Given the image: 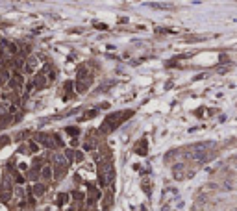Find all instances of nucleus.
Here are the masks:
<instances>
[{
	"instance_id": "obj_16",
	"label": "nucleus",
	"mask_w": 237,
	"mask_h": 211,
	"mask_svg": "<svg viewBox=\"0 0 237 211\" xmlns=\"http://www.w3.org/2000/svg\"><path fill=\"white\" fill-rule=\"evenodd\" d=\"M28 148H30V152H39V144L32 141V143H28Z\"/></svg>"
},
{
	"instance_id": "obj_18",
	"label": "nucleus",
	"mask_w": 237,
	"mask_h": 211,
	"mask_svg": "<svg viewBox=\"0 0 237 211\" xmlns=\"http://www.w3.org/2000/svg\"><path fill=\"white\" fill-rule=\"evenodd\" d=\"M74 159H76V161H83V154H82V152H76V150H74Z\"/></svg>"
},
{
	"instance_id": "obj_13",
	"label": "nucleus",
	"mask_w": 237,
	"mask_h": 211,
	"mask_svg": "<svg viewBox=\"0 0 237 211\" xmlns=\"http://www.w3.org/2000/svg\"><path fill=\"white\" fill-rule=\"evenodd\" d=\"M98 115V109H93V111H87L83 117H82V120H85V119H93V117H96Z\"/></svg>"
},
{
	"instance_id": "obj_14",
	"label": "nucleus",
	"mask_w": 237,
	"mask_h": 211,
	"mask_svg": "<svg viewBox=\"0 0 237 211\" xmlns=\"http://www.w3.org/2000/svg\"><path fill=\"white\" fill-rule=\"evenodd\" d=\"M67 200H69V194H65V193H61V194L58 196V204H59V206H63V204H65V202H67Z\"/></svg>"
},
{
	"instance_id": "obj_3",
	"label": "nucleus",
	"mask_w": 237,
	"mask_h": 211,
	"mask_svg": "<svg viewBox=\"0 0 237 211\" xmlns=\"http://www.w3.org/2000/svg\"><path fill=\"white\" fill-rule=\"evenodd\" d=\"M35 141H37L39 144H43L45 148H56L52 135H46V133H37V135H35Z\"/></svg>"
},
{
	"instance_id": "obj_9",
	"label": "nucleus",
	"mask_w": 237,
	"mask_h": 211,
	"mask_svg": "<svg viewBox=\"0 0 237 211\" xmlns=\"http://www.w3.org/2000/svg\"><path fill=\"white\" fill-rule=\"evenodd\" d=\"M72 87H74V83L72 82H65V85H63V91H65V100H69V98H72V95H74V91H72Z\"/></svg>"
},
{
	"instance_id": "obj_17",
	"label": "nucleus",
	"mask_w": 237,
	"mask_h": 211,
	"mask_svg": "<svg viewBox=\"0 0 237 211\" xmlns=\"http://www.w3.org/2000/svg\"><path fill=\"white\" fill-rule=\"evenodd\" d=\"M67 133L72 135V137H76V135H80V130L78 128H67Z\"/></svg>"
},
{
	"instance_id": "obj_6",
	"label": "nucleus",
	"mask_w": 237,
	"mask_h": 211,
	"mask_svg": "<svg viewBox=\"0 0 237 211\" xmlns=\"http://www.w3.org/2000/svg\"><path fill=\"white\" fill-rule=\"evenodd\" d=\"M39 176H41V180H50L52 178V167L50 165H43L41 169H39Z\"/></svg>"
},
{
	"instance_id": "obj_4",
	"label": "nucleus",
	"mask_w": 237,
	"mask_h": 211,
	"mask_svg": "<svg viewBox=\"0 0 237 211\" xmlns=\"http://www.w3.org/2000/svg\"><path fill=\"white\" fill-rule=\"evenodd\" d=\"M46 83H48V82H46V78H45V74H43V72L35 74V76H34V82H32V85H34L35 89H43Z\"/></svg>"
},
{
	"instance_id": "obj_10",
	"label": "nucleus",
	"mask_w": 237,
	"mask_h": 211,
	"mask_svg": "<svg viewBox=\"0 0 237 211\" xmlns=\"http://www.w3.org/2000/svg\"><path fill=\"white\" fill-rule=\"evenodd\" d=\"M45 191H46V185L45 183H35L34 185V194L35 196H43V194H45Z\"/></svg>"
},
{
	"instance_id": "obj_2",
	"label": "nucleus",
	"mask_w": 237,
	"mask_h": 211,
	"mask_svg": "<svg viewBox=\"0 0 237 211\" xmlns=\"http://www.w3.org/2000/svg\"><path fill=\"white\" fill-rule=\"evenodd\" d=\"M187 167L184 165V163H176L174 167H172V176L176 178V180H184V178H187L191 172L189 170H185Z\"/></svg>"
},
{
	"instance_id": "obj_8",
	"label": "nucleus",
	"mask_w": 237,
	"mask_h": 211,
	"mask_svg": "<svg viewBox=\"0 0 237 211\" xmlns=\"http://www.w3.org/2000/svg\"><path fill=\"white\" fill-rule=\"evenodd\" d=\"M35 67H37V58H30L26 63H24V72H34L35 71Z\"/></svg>"
},
{
	"instance_id": "obj_5",
	"label": "nucleus",
	"mask_w": 237,
	"mask_h": 211,
	"mask_svg": "<svg viewBox=\"0 0 237 211\" xmlns=\"http://www.w3.org/2000/svg\"><path fill=\"white\" fill-rule=\"evenodd\" d=\"M89 137V135H87ZM96 146H98V139H96V137H89L87 141H85L83 143V150H87V152H93V150H96Z\"/></svg>"
},
{
	"instance_id": "obj_7",
	"label": "nucleus",
	"mask_w": 237,
	"mask_h": 211,
	"mask_svg": "<svg viewBox=\"0 0 237 211\" xmlns=\"http://www.w3.org/2000/svg\"><path fill=\"white\" fill-rule=\"evenodd\" d=\"M137 154H141V155H145L146 152H148V141L146 139H141L137 144H135V148H134Z\"/></svg>"
},
{
	"instance_id": "obj_15",
	"label": "nucleus",
	"mask_w": 237,
	"mask_h": 211,
	"mask_svg": "<svg viewBox=\"0 0 237 211\" xmlns=\"http://www.w3.org/2000/svg\"><path fill=\"white\" fill-rule=\"evenodd\" d=\"M63 155H65V159H69V161H74V150H65V154H63Z\"/></svg>"
},
{
	"instance_id": "obj_12",
	"label": "nucleus",
	"mask_w": 237,
	"mask_h": 211,
	"mask_svg": "<svg viewBox=\"0 0 237 211\" xmlns=\"http://www.w3.org/2000/svg\"><path fill=\"white\" fill-rule=\"evenodd\" d=\"M13 178H15V183H19V185H22L26 182V178L20 174V172H17V170H13Z\"/></svg>"
},
{
	"instance_id": "obj_11",
	"label": "nucleus",
	"mask_w": 237,
	"mask_h": 211,
	"mask_svg": "<svg viewBox=\"0 0 237 211\" xmlns=\"http://www.w3.org/2000/svg\"><path fill=\"white\" fill-rule=\"evenodd\" d=\"M111 202H113V194H111V193H107V194H106V198H104V211L110 209Z\"/></svg>"
},
{
	"instance_id": "obj_1",
	"label": "nucleus",
	"mask_w": 237,
	"mask_h": 211,
	"mask_svg": "<svg viewBox=\"0 0 237 211\" xmlns=\"http://www.w3.org/2000/svg\"><path fill=\"white\" fill-rule=\"evenodd\" d=\"M134 115V111H122V113H111L110 117H106V120H104V124L100 126V133H104V135H107V133H111L113 130H117L118 126L122 124V122L126 120V119H130Z\"/></svg>"
}]
</instances>
